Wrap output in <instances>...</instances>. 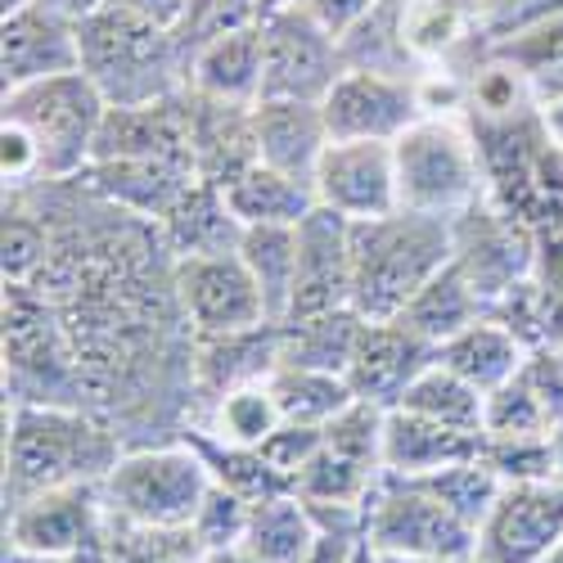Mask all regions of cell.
<instances>
[{
    "label": "cell",
    "instance_id": "1",
    "mask_svg": "<svg viewBox=\"0 0 563 563\" xmlns=\"http://www.w3.org/2000/svg\"><path fill=\"white\" fill-rule=\"evenodd\" d=\"M5 429V505L55 487L104 483L126 451L118 429L86 406L10 401Z\"/></svg>",
    "mask_w": 563,
    "mask_h": 563
},
{
    "label": "cell",
    "instance_id": "2",
    "mask_svg": "<svg viewBox=\"0 0 563 563\" xmlns=\"http://www.w3.org/2000/svg\"><path fill=\"white\" fill-rule=\"evenodd\" d=\"M455 262V221L424 212H388L352 221V311L397 320L406 302Z\"/></svg>",
    "mask_w": 563,
    "mask_h": 563
},
{
    "label": "cell",
    "instance_id": "3",
    "mask_svg": "<svg viewBox=\"0 0 563 563\" xmlns=\"http://www.w3.org/2000/svg\"><path fill=\"white\" fill-rule=\"evenodd\" d=\"M81 73L104 90L109 109H140L190 90V59L176 32L118 5L81 19Z\"/></svg>",
    "mask_w": 563,
    "mask_h": 563
},
{
    "label": "cell",
    "instance_id": "4",
    "mask_svg": "<svg viewBox=\"0 0 563 563\" xmlns=\"http://www.w3.org/2000/svg\"><path fill=\"white\" fill-rule=\"evenodd\" d=\"M397 203L424 217H464L487 199V167L468 118L424 113L393 140Z\"/></svg>",
    "mask_w": 563,
    "mask_h": 563
},
{
    "label": "cell",
    "instance_id": "5",
    "mask_svg": "<svg viewBox=\"0 0 563 563\" xmlns=\"http://www.w3.org/2000/svg\"><path fill=\"white\" fill-rule=\"evenodd\" d=\"M212 487V468L190 438L167 446H131L100 483L104 514L126 528H190Z\"/></svg>",
    "mask_w": 563,
    "mask_h": 563
},
{
    "label": "cell",
    "instance_id": "6",
    "mask_svg": "<svg viewBox=\"0 0 563 563\" xmlns=\"http://www.w3.org/2000/svg\"><path fill=\"white\" fill-rule=\"evenodd\" d=\"M5 118L32 131L45 158V180H77L90 167V158H96V140L109 118V100L77 68L64 77H45V81L5 90Z\"/></svg>",
    "mask_w": 563,
    "mask_h": 563
},
{
    "label": "cell",
    "instance_id": "7",
    "mask_svg": "<svg viewBox=\"0 0 563 563\" xmlns=\"http://www.w3.org/2000/svg\"><path fill=\"white\" fill-rule=\"evenodd\" d=\"M5 388L14 401L81 406V369L55 302L32 285H5Z\"/></svg>",
    "mask_w": 563,
    "mask_h": 563
},
{
    "label": "cell",
    "instance_id": "8",
    "mask_svg": "<svg viewBox=\"0 0 563 563\" xmlns=\"http://www.w3.org/2000/svg\"><path fill=\"white\" fill-rule=\"evenodd\" d=\"M365 541L379 554H397V559L474 563L478 532L460 514H451L419 478L384 474L365 509Z\"/></svg>",
    "mask_w": 563,
    "mask_h": 563
},
{
    "label": "cell",
    "instance_id": "9",
    "mask_svg": "<svg viewBox=\"0 0 563 563\" xmlns=\"http://www.w3.org/2000/svg\"><path fill=\"white\" fill-rule=\"evenodd\" d=\"M176 285V311L185 320L190 339H212V334H234V330H257L271 324L266 298L249 262L234 253H212V257H180L172 271Z\"/></svg>",
    "mask_w": 563,
    "mask_h": 563
},
{
    "label": "cell",
    "instance_id": "10",
    "mask_svg": "<svg viewBox=\"0 0 563 563\" xmlns=\"http://www.w3.org/2000/svg\"><path fill=\"white\" fill-rule=\"evenodd\" d=\"M266 36V73L262 100H302L320 104L330 86L343 77V45L330 27H320L311 10L262 14Z\"/></svg>",
    "mask_w": 563,
    "mask_h": 563
},
{
    "label": "cell",
    "instance_id": "11",
    "mask_svg": "<svg viewBox=\"0 0 563 563\" xmlns=\"http://www.w3.org/2000/svg\"><path fill=\"white\" fill-rule=\"evenodd\" d=\"M5 537H10V550H27V554H64V559L90 554L109 537L100 483L55 487V492L14 500L5 519Z\"/></svg>",
    "mask_w": 563,
    "mask_h": 563
},
{
    "label": "cell",
    "instance_id": "12",
    "mask_svg": "<svg viewBox=\"0 0 563 563\" xmlns=\"http://www.w3.org/2000/svg\"><path fill=\"white\" fill-rule=\"evenodd\" d=\"M316 208L343 221H374L397 212V158L393 140H330L311 176Z\"/></svg>",
    "mask_w": 563,
    "mask_h": 563
},
{
    "label": "cell",
    "instance_id": "13",
    "mask_svg": "<svg viewBox=\"0 0 563 563\" xmlns=\"http://www.w3.org/2000/svg\"><path fill=\"white\" fill-rule=\"evenodd\" d=\"M563 541V483H514L478 523L474 563H541Z\"/></svg>",
    "mask_w": 563,
    "mask_h": 563
},
{
    "label": "cell",
    "instance_id": "14",
    "mask_svg": "<svg viewBox=\"0 0 563 563\" xmlns=\"http://www.w3.org/2000/svg\"><path fill=\"white\" fill-rule=\"evenodd\" d=\"M330 140H397L406 126L424 118L415 77L343 68V77L320 100Z\"/></svg>",
    "mask_w": 563,
    "mask_h": 563
},
{
    "label": "cell",
    "instance_id": "15",
    "mask_svg": "<svg viewBox=\"0 0 563 563\" xmlns=\"http://www.w3.org/2000/svg\"><path fill=\"white\" fill-rule=\"evenodd\" d=\"M343 307H352V221L330 208H311L298 221V271L285 320H311Z\"/></svg>",
    "mask_w": 563,
    "mask_h": 563
},
{
    "label": "cell",
    "instance_id": "16",
    "mask_svg": "<svg viewBox=\"0 0 563 563\" xmlns=\"http://www.w3.org/2000/svg\"><path fill=\"white\" fill-rule=\"evenodd\" d=\"M455 266L492 307L505 289L532 275V230L483 199L478 208L455 217Z\"/></svg>",
    "mask_w": 563,
    "mask_h": 563
},
{
    "label": "cell",
    "instance_id": "17",
    "mask_svg": "<svg viewBox=\"0 0 563 563\" xmlns=\"http://www.w3.org/2000/svg\"><path fill=\"white\" fill-rule=\"evenodd\" d=\"M0 64H5V90L64 77L81 68V19L55 10L51 0L5 14L0 23Z\"/></svg>",
    "mask_w": 563,
    "mask_h": 563
},
{
    "label": "cell",
    "instance_id": "18",
    "mask_svg": "<svg viewBox=\"0 0 563 563\" xmlns=\"http://www.w3.org/2000/svg\"><path fill=\"white\" fill-rule=\"evenodd\" d=\"M438 361V347L406 330L401 320H365V334L356 343V356L347 365V384L361 401H374L393 410L401 393Z\"/></svg>",
    "mask_w": 563,
    "mask_h": 563
},
{
    "label": "cell",
    "instance_id": "19",
    "mask_svg": "<svg viewBox=\"0 0 563 563\" xmlns=\"http://www.w3.org/2000/svg\"><path fill=\"white\" fill-rule=\"evenodd\" d=\"M279 365V320L257 324V330H234L190 343V393L208 406L234 388L266 384Z\"/></svg>",
    "mask_w": 563,
    "mask_h": 563
},
{
    "label": "cell",
    "instance_id": "20",
    "mask_svg": "<svg viewBox=\"0 0 563 563\" xmlns=\"http://www.w3.org/2000/svg\"><path fill=\"white\" fill-rule=\"evenodd\" d=\"M478 455H483V433L438 424V419L410 415L401 406H393L384 419V474L393 478H429L446 464Z\"/></svg>",
    "mask_w": 563,
    "mask_h": 563
},
{
    "label": "cell",
    "instance_id": "21",
    "mask_svg": "<svg viewBox=\"0 0 563 563\" xmlns=\"http://www.w3.org/2000/svg\"><path fill=\"white\" fill-rule=\"evenodd\" d=\"M253 140L257 158L275 172H289L311 185L316 163L330 145V126H324L320 104L302 100H257L253 104Z\"/></svg>",
    "mask_w": 563,
    "mask_h": 563
},
{
    "label": "cell",
    "instance_id": "22",
    "mask_svg": "<svg viewBox=\"0 0 563 563\" xmlns=\"http://www.w3.org/2000/svg\"><path fill=\"white\" fill-rule=\"evenodd\" d=\"M262 73H266V36L262 23H253L199 45L190 59V90L221 104H257Z\"/></svg>",
    "mask_w": 563,
    "mask_h": 563
},
{
    "label": "cell",
    "instance_id": "23",
    "mask_svg": "<svg viewBox=\"0 0 563 563\" xmlns=\"http://www.w3.org/2000/svg\"><path fill=\"white\" fill-rule=\"evenodd\" d=\"M158 234L167 244V257H212V253H234L244 240L240 217L230 212L225 190L217 180L199 176L190 190L176 199V208L158 221Z\"/></svg>",
    "mask_w": 563,
    "mask_h": 563
},
{
    "label": "cell",
    "instance_id": "24",
    "mask_svg": "<svg viewBox=\"0 0 563 563\" xmlns=\"http://www.w3.org/2000/svg\"><path fill=\"white\" fill-rule=\"evenodd\" d=\"M438 361L446 369H455L464 384H474L478 393H496L500 384H509L514 374L523 369L528 347L509 324H500L496 316H483L468 324V330H460L455 339H446L438 347Z\"/></svg>",
    "mask_w": 563,
    "mask_h": 563
},
{
    "label": "cell",
    "instance_id": "25",
    "mask_svg": "<svg viewBox=\"0 0 563 563\" xmlns=\"http://www.w3.org/2000/svg\"><path fill=\"white\" fill-rule=\"evenodd\" d=\"M221 190H225L230 212L240 217V225H298L316 208V195L307 180L275 172L262 158L249 163L244 172H234Z\"/></svg>",
    "mask_w": 563,
    "mask_h": 563
},
{
    "label": "cell",
    "instance_id": "26",
    "mask_svg": "<svg viewBox=\"0 0 563 563\" xmlns=\"http://www.w3.org/2000/svg\"><path fill=\"white\" fill-rule=\"evenodd\" d=\"M244 545L257 563H307L320 545V523L298 492H275L253 500Z\"/></svg>",
    "mask_w": 563,
    "mask_h": 563
},
{
    "label": "cell",
    "instance_id": "27",
    "mask_svg": "<svg viewBox=\"0 0 563 563\" xmlns=\"http://www.w3.org/2000/svg\"><path fill=\"white\" fill-rule=\"evenodd\" d=\"M361 334H365V316L352 307L330 311V316H311V320H285L279 324V365L347 374Z\"/></svg>",
    "mask_w": 563,
    "mask_h": 563
},
{
    "label": "cell",
    "instance_id": "28",
    "mask_svg": "<svg viewBox=\"0 0 563 563\" xmlns=\"http://www.w3.org/2000/svg\"><path fill=\"white\" fill-rule=\"evenodd\" d=\"M483 316H487V302L464 279V271L451 262L446 271H438L429 285L406 302V311L397 320L406 324V330H415L419 339H429L433 347H442L446 339H455L460 330H468V324L483 320Z\"/></svg>",
    "mask_w": 563,
    "mask_h": 563
},
{
    "label": "cell",
    "instance_id": "29",
    "mask_svg": "<svg viewBox=\"0 0 563 563\" xmlns=\"http://www.w3.org/2000/svg\"><path fill=\"white\" fill-rule=\"evenodd\" d=\"M483 23V0H401V41L415 64H442Z\"/></svg>",
    "mask_w": 563,
    "mask_h": 563
},
{
    "label": "cell",
    "instance_id": "30",
    "mask_svg": "<svg viewBox=\"0 0 563 563\" xmlns=\"http://www.w3.org/2000/svg\"><path fill=\"white\" fill-rule=\"evenodd\" d=\"M266 384H271L279 415H285V424H307V429H324L339 410L356 401L347 374H330V369L275 365Z\"/></svg>",
    "mask_w": 563,
    "mask_h": 563
},
{
    "label": "cell",
    "instance_id": "31",
    "mask_svg": "<svg viewBox=\"0 0 563 563\" xmlns=\"http://www.w3.org/2000/svg\"><path fill=\"white\" fill-rule=\"evenodd\" d=\"M240 257L257 279L271 320H285L294 298V271H298V225H244Z\"/></svg>",
    "mask_w": 563,
    "mask_h": 563
},
{
    "label": "cell",
    "instance_id": "32",
    "mask_svg": "<svg viewBox=\"0 0 563 563\" xmlns=\"http://www.w3.org/2000/svg\"><path fill=\"white\" fill-rule=\"evenodd\" d=\"M483 401H487V393H478L474 384H464L455 369H446L442 361H433V365L401 393L397 406L410 410V415L438 419V424H451V429L483 433Z\"/></svg>",
    "mask_w": 563,
    "mask_h": 563
},
{
    "label": "cell",
    "instance_id": "33",
    "mask_svg": "<svg viewBox=\"0 0 563 563\" xmlns=\"http://www.w3.org/2000/svg\"><path fill=\"white\" fill-rule=\"evenodd\" d=\"M279 424H285V415H279V406L271 397V384H249V388H234V393L217 397L208 406V419L195 424V429L217 438V442H225V446L257 451Z\"/></svg>",
    "mask_w": 563,
    "mask_h": 563
},
{
    "label": "cell",
    "instance_id": "34",
    "mask_svg": "<svg viewBox=\"0 0 563 563\" xmlns=\"http://www.w3.org/2000/svg\"><path fill=\"white\" fill-rule=\"evenodd\" d=\"M424 483L451 514H460V519L478 532V523L487 519V509L496 505V496L505 492V483L492 474V468L483 464V455L478 460H460V464H446V468H438V474H429V478H419Z\"/></svg>",
    "mask_w": 563,
    "mask_h": 563
},
{
    "label": "cell",
    "instance_id": "35",
    "mask_svg": "<svg viewBox=\"0 0 563 563\" xmlns=\"http://www.w3.org/2000/svg\"><path fill=\"white\" fill-rule=\"evenodd\" d=\"M537 433H554V424H550L537 388L528 384V374L519 369L509 384L487 393V401H483V438H537Z\"/></svg>",
    "mask_w": 563,
    "mask_h": 563
},
{
    "label": "cell",
    "instance_id": "36",
    "mask_svg": "<svg viewBox=\"0 0 563 563\" xmlns=\"http://www.w3.org/2000/svg\"><path fill=\"white\" fill-rule=\"evenodd\" d=\"M262 23V0H190L176 23V41L185 59H195L199 45L225 36V32H240V27H253Z\"/></svg>",
    "mask_w": 563,
    "mask_h": 563
},
{
    "label": "cell",
    "instance_id": "37",
    "mask_svg": "<svg viewBox=\"0 0 563 563\" xmlns=\"http://www.w3.org/2000/svg\"><path fill=\"white\" fill-rule=\"evenodd\" d=\"M483 464L505 487H514V483H550L554 478V442H550V433H537V438H483Z\"/></svg>",
    "mask_w": 563,
    "mask_h": 563
},
{
    "label": "cell",
    "instance_id": "38",
    "mask_svg": "<svg viewBox=\"0 0 563 563\" xmlns=\"http://www.w3.org/2000/svg\"><path fill=\"white\" fill-rule=\"evenodd\" d=\"M249 509H253V500H244L240 492L212 483L208 496H203V505H199V514H195V523H190L199 550L212 554V550H225V545H244Z\"/></svg>",
    "mask_w": 563,
    "mask_h": 563
},
{
    "label": "cell",
    "instance_id": "39",
    "mask_svg": "<svg viewBox=\"0 0 563 563\" xmlns=\"http://www.w3.org/2000/svg\"><path fill=\"white\" fill-rule=\"evenodd\" d=\"M0 172H5V190H27V185L45 180L41 145L32 140L27 126H19L10 118H5V126H0Z\"/></svg>",
    "mask_w": 563,
    "mask_h": 563
},
{
    "label": "cell",
    "instance_id": "40",
    "mask_svg": "<svg viewBox=\"0 0 563 563\" xmlns=\"http://www.w3.org/2000/svg\"><path fill=\"white\" fill-rule=\"evenodd\" d=\"M324 446V429H307V424H279L257 451L279 468V474H285L289 478V487H294V474H298V468L316 455Z\"/></svg>",
    "mask_w": 563,
    "mask_h": 563
},
{
    "label": "cell",
    "instance_id": "41",
    "mask_svg": "<svg viewBox=\"0 0 563 563\" xmlns=\"http://www.w3.org/2000/svg\"><path fill=\"white\" fill-rule=\"evenodd\" d=\"M532 275L554 298H563V217L532 230Z\"/></svg>",
    "mask_w": 563,
    "mask_h": 563
},
{
    "label": "cell",
    "instance_id": "42",
    "mask_svg": "<svg viewBox=\"0 0 563 563\" xmlns=\"http://www.w3.org/2000/svg\"><path fill=\"white\" fill-rule=\"evenodd\" d=\"M374 5H379V0H311V14H316V23L320 27H330L339 41L361 23V19H369L374 14Z\"/></svg>",
    "mask_w": 563,
    "mask_h": 563
},
{
    "label": "cell",
    "instance_id": "43",
    "mask_svg": "<svg viewBox=\"0 0 563 563\" xmlns=\"http://www.w3.org/2000/svg\"><path fill=\"white\" fill-rule=\"evenodd\" d=\"M109 5H118V10H126V14H140V19H150V23L167 27V32H176V23H180V14H185V5H190V0H109Z\"/></svg>",
    "mask_w": 563,
    "mask_h": 563
},
{
    "label": "cell",
    "instance_id": "44",
    "mask_svg": "<svg viewBox=\"0 0 563 563\" xmlns=\"http://www.w3.org/2000/svg\"><path fill=\"white\" fill-rule=\"evenodd\" d=\"M361 537H347V532H320V545L311 550L307 563H352Z\"/></svg>",
    "mask_w": 563,
    "mask_h": 563
},
{
    "label": "cell",
    "instance_id": "45",
    "mask_svg": "<svg viewBox=\"0 0 563 563\" xmlns=\"http://www.w3.org/2000/svg\"><path fill=\"white\" fill-rule=\"evenodd\" d=\"M532 81H537V100H563V59L532 73Z\"/></svg>",
    "mask_w": 563,
    "mask_h": 563
},
{
    "label": "cell",
    "instance_id": "46",
    "mask_svg": "<svg viewBox=\"0 0 563 563\" xmlns=\"http://www.w3.org/2000/svg\"><path fill=\"white\" fill-rule=\"evenodd\" d=\"M541 122H545L550 140L563 150V100H541Z\"/></svg>",
    "mask_w": 563,
    "mask_h": 563
},
{
    "label": "cell",
    "instance_id": "47",
    "mask_svg": "<svg viewBox=\"0 0 563 563\" xmlns=\"http://www.w3.org/2000/svg\"><path fill=\"white\" fill-rule=\"evenodd\" d=\"M55 10H64V14H73V19H90L96 10H104L109 0H51Z\"/></svg>",
    "mask_w": 563,
    "mask_h": 563
},
{
    "label": "cell",
    "instance_id": "48",
    "mask_svg": "<svg viewBox=\"0 0 563 563\" xmlns=\"http://www.w3.org/2000/svg\"><path fill=\"white\" fill-rule=\"evenodd\" d=\"M203 563H257V559L249 554V545H225V550L203 554Z\"/></svg>",
    "mask_w": 563,
    "mask_h": 563
},
{
    "label": "cell",
    "instance_id": "49",
    "mask_svg": "<svg viewBox=\"0 0 563 563\" xmlns=\"http://www.w3.org/2000/svg\"><path fill=\"white\" fill-rule=\"evenodd\" d=\"M5 563H86V559H64V554H27V550H10Z\"/></svg>",
    "mask_w": 563,
    "mask_h": 563
},
{
    "label": "cell",
    "instance_id": "50",
    "mask_svg": "<svg viewBox=\"0 0 563 563\" xmlns=\"http://www.w3.org/2000/svg\"><path fill=\"white\" fill-rule=\"evenodd\" d=\"M311 0H262V14H279V10H307Z\"/></svg>",
    "mask_w": 563,
    "mask_h": 563
},
{
    "label": "cell",
    "instance_id": "51",
    "mask_svg": "<svg viewBox=\"0 0 563 563\" xmlns=\"http://www.w3.org/2000/svg\"><path fill=\"white\" fill-rule=\"evenodd\" d=\"M550 442H554V478L563 483V424H554V433H550Z\"/></svg>",
    "mask_w": 563,
    "mask_h": 563
},
{
    "label": "cell",
    "instance_id": "52",
    "mask_svg": "<svg viewBox=\"0 0 563 563\" xmlns=\"http://www.w3.org/2000/svg\"><path fill=\"white\" fill-rule=\"evenodd\" d=\"M352 563H384V554L379 550H374L365 537H361V545H356V554H352Z\"/></svg>",
    "mask_w": 563,
    "mask_h": 563
},
{
    "label": "cell",
    "instance_id": "53",
    "mask_svg": "<svg viewBox=\"0 0 563 563\" xmlns=\"http://www.w3.org/2000/svg\"><path fill=\"white\" fill-rule=\"evenodd\" d=\"M384 563H446V559H397V554H384Z\"/></svg>",
    "mask_w": 563,
    "mask_h": 563
},
{
    "label": "cell",
    "instance_id": "54",
    "mask_svg": "<svg viewBox=\"0 0 563 563\" xmlns=\"http://www.w3.org/2000/svg\"><path fill=\"white\" fill-rule=\"evenodd\" d=\"M23 5H32V0H0V10H5V14H14V10H23Z\"/></svg>",
    "mask_w": 563,
    "mask_h": 563
},
{
    "label": "cell",
    "instance_id": "55",
    "mask_svg": "<svg viewBox=\"0 0 563 563\" xmlns=\"http://www.w3.org/2000/svg\"><path fill=\"white\" fill-rule=\"evenodd\" d=\"M541 563H563V541H559V545H554V550H550Z\"/></svg>",
    "mask_w": 563,
    "mask_h": 563
}]
</instances>
